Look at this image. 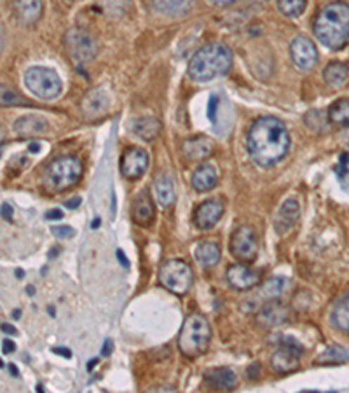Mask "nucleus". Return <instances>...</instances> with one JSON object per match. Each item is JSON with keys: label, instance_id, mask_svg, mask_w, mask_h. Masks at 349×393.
<instances>
[{"label": "nucleus", "instance_id": "nucleus-1", "mask_svg": "<svg viewBox=\"0 0 349 393\" xmlns=\"http://www.w3.org/2000/svg\"><path fill=\"white\" fill-rule=\"evenodd\" d=\"M246 149L253 163L264 168L281 161L290 149V133L285 123L271 116L257 119L246 137Z\"/></svg>", "mask_w": 349, "mask_h": 393}, {"label": "nucleus", "instance_id": "nucleus-2", "mask_svg": "<svg viewBox=\"0 0 349 393\" xmlns=\"http://www.w3.org/2000/svg\"><path fill=\"white\" fill-rule=\"evenodd\" d=\"M315 35L329 49H339L349 39V6L334 2L323 7L315 21Z\"/></svg>", "mask_w": 349, "mask_h": 393}, {"label": "nucleus", "instance_id": "nucleus-3", "mask_svg": "<svg viewBox=\"0 0 349 393\" xmlns=\"http://www.w3.org/2000/svg\"><path fill=\"white\" fill-rule=\"evenodd\" d=\"M232 67V53L225 44L212 42L196 51L189 61V75L196 82H206L225 75Z\"/></svg>", "mask_w": 349, "mask_h": 393}, {"label": "nucleus", "instance_id": "nucleus-4", "mask_svg": "<svg viewBox=\"0 0 349 393\" xmlns=\"http://www.w3.org/2000/svg\"><path fill=\"white\" fill-rule=\"evenodd\" d=\"M212 341V327L208 320L199 313H192L185 318L178 336V349L187 358H196L208 349Z\"/></svg>", "mask_w": 349, "mask_h": 393}, {"label": "nucleus", "instance_id": "nucleus-5", "mask_svg": "<svg viewBox=\"0 0 349 393\" xmlns=\"http://www.w3.org/2000/svg\"><path fill=\"white\" fill-rule=\"evenodd\" d=\"M81 175V159L74 158V156H63V158L54 159V161L47 166L46 173H44V182H46L49 191L61 192L77 184Z\"/></svg>", "mask_w": 349, "mask_h": 393}, {"label": "nucleus", "instance_id": "nucleus-6", "mask_svg": "<svg viewBox=\"0 0 349 393\" xmlns=\"http://www.w3.org/2000/svg\"><path fill=\"white\" fill-rule=\"evenodd\" d=\"M25 86L41 100H54L61 93V79L54 70L46 67H32L25 72Z\"/></svg>", "mask_w": 349, "mask_h": 393}, {"label": "nucleus", "instance_id": "nucleus-7", "mask_svg": "<svg viewBox=\"0 0 349 393\" xmlns=\"http://www.w3.org/2000/svg\"><path fill=\"white\" fill-rule=\"evenodd\" d=\"M192 282H194V275H192L191 266L180 259L166 261L159 269V283L177 296L187 294Z\"/></svg>", "mask_w": 349, "mask_h": 393}, {"label": "nucleus", "instance_id": "nucleus-8", "mask_svg": "<svg viewBox=\"0 0 349 393\" xmlns=\"http://www.w3.org/2000/svg\"><path fill=\"white\" fill-rule=\"evenodd\" d=\"M65 44L72 61L77 65H86L93 61L98 54V44L89 32L82 28H70L65 35Z\"/></svg>", "mask_w": 349, "mask_h": 393}, {"label": "nucleus", "instance_id": "nucleus-9", "mask_svg": "<svg viewBox=\"0 0 349 393\" xmlns=\"http://www.w3.org/2000/svg\"><path fill=\"white\" fill-rule=\"evenodd\" d=\"M232 256L241 262H252L257 259L259 254V243H257V235L250 225H241L232 235L231 243H229Z\"/></svg>", "mask_w": 349, "mask_h": 393}, {"label": "nucleus", "instance_id": "nucleus-10", "mask_svg": "<svg viewBox=\"0 0 349 393\" xmlns=\"http://www.w3.org/2000/svg\"><path fill=\"white\" fill-rule=\"evenodd\" d=\"M300 355H303V347L296 339H281L279 348L272 353L271 366L276 373L288 374L299 369Z\"/></svg>", "mask_w": 349, "mask_h": 393}, {"label": "nucleus", "instance_id": "nucleus-11", "mask_svg": "<svg viewBox=\"0 0 349 393\" xmlns=\"http://www.w3.org/2000/svg\"><path fill=\"white\" fill-rule=\"evenodd\" d=\"M110 108V96L103 87H94L87 91L81 101V112L86 121H96L103 118Z\"/></svg>", "mask_w": 349, "mask_h": 393}, {"label": "nucleus", "instance_id": "nucleus-12", "mask_svg": "<svg viewBox=\"0 0 349 393\" xmlns=\"http://www.w3.org/2000/svg\"><path fill=\"white\" fill-rule=\"evenodd\" d=\"M290 56L296 63L297 68L300 70H311L316 63H318V51H316L315 44L305 35H297L290 44Z\"/></svg>", "mask_w": 349, "mask_h": 393}, {"label": "nucleus", "instance_id": "nucleus-13", "mask_svg": "<svg viewBox=\"0 0 349 393\" xmlns=\"http://www.w3.org/2000/svg\"><path fill=\"white\" fill-rule=\"evenodd\" d=\"M148 168V154L144 149L129 147L126 149L121 158V173L128 180H137Z\"/></svg>", "mask_w": 349, "mask_h": 393}, {"label": "nucleus", "instance_id": "nucleus-14", "mask_svg": "<svg viewBox=\"0 0 349 393\" xmlns=\"http://www.w3.org/2000/svg\"><path fill=\"white\" fill-rule=\"evenodd\" d=\"M227 282L236 290H250L260 283V271L245 264H234L227 269Z\"/></svg>", "mask_w": 349, "mask_h": 393}, {"label": "nucleus", "instance_id": "nucleus-15", "mask_svg": "<svg viewBox=\"0 0 349 393\" xmlns=\"http://www.w3.org/2000/svg\"><path fill=\"white\" fill-rule=\"evenodd\" d=\"M224 216V203L220 199H208L194 212V224L199 229H212Z\"/></svg>", "mask_w": 349, "mask_h": 393}, {"label": "nucleus", "instance_id": "nucleus-16", "mask_svg": "<svg viewBox=\"0 0 349 393\" xmlns=\"http://www.w3.org/2000/svg\"><path fill=\"white\" fill-rule=\"evenodd\" d=\"M299 217H300V208L297 199L293 198L286 199V201L279 206L278 216L274 218L276 232L281 236L286 235V232H290L293 229V225L299 222Z\"/></svg>", "mask_w": 349, "mask_h": 393}, {"label": "nucleus", "instance_id": "nucleus-17", "mask_svg": "<svg viewBox=\"0 0 349 393\" xmlns=\"http://www.w3.org/2000/svg\"><path fill=\"white\" fill-rule=\"evenodd\" d=\"M288 316H290L288 306L278 303V299H274V301H269V303H265L264 306H260V311L259 315H257V320H259L262 327L271 329V327L283 325V323L288 320Z\"/></svg>", "mask_w": 349, "mask_h": 393}, {"label": "nucleus", "instance_id": "nucleus-18", "mask_svg": "<svg viewBox=\"0 0 349 393\" xmlns=\"http://www.w3.org/2000/svg\"><path fill=\"white\" fill-rule=\"evenodd\" d=\"M154 203H152L147 191H141L140 194L134 198L133 206H131V218H133L134 224L141 225V227H147V225H151L152 222H154Z\"/></svg>", "mask_w": 349, "mask_h": 393}, {"label": "nucleus", "instance_id": "nucleus-19", "mask_svg": "<svg viewBox=\"0 0 349 393\" xmlns=\"http://www.w3.org/2000/svg\"><path fill=\"white\" fill-rule=\"evenodd\" d=\"M205 381L213 390L229 392L238 387V378H236L234 370H231L229 367H217V369L206 370Z\"/></svg>", "mask_w": 349, "mask_h": 393}, {"label": "nucleus", "instance_id": "nucleus-20", "mask_svg": "<svg viewBox=\"0 0 349 393\" xmlns=\"http://www.w3.org/2000/svg\"><path fill=\"white\" fill-rule=\"evenodd\" d=\"M42 0H14V14L23 25H34L42 16Z\"/></svg>", "mask_w": 349, "mask_h": 393}, {"label": "nucleus", "instance_id": "nucleus-21", "mask_svg": "<svg viewBox=\"0 0 349 393\" xmlns=\"http://www.w3.org/2000/svg\"><path fill=\"white\" fill-rule=\"evenodd\" d=\"M47 130H49V123L41 116H23L14 123V131L23 138L37 137V135L46 133Z\"/></svg>", "mask_w": 349, "mask_h": 393}, {"label": "nucleus", "instance_id": "nucleus-22", "mask_svg": "<svg viewBox=\"0 0 349 393\" xmlns=\"http://www.w3.org/2000/svg\"><path fill=\"white\" fill-rule=\"evenodd\" d=\"M184 154L185 158H189L191 161H203V159L208 158L213 151V144L210 138L206 137H194L187 138L184 142Z\"/></svg>", "mask_w": 349, "mask_h": 393}, {"label": "nucleus", "instance_id": "nucleus-23", "mask_svg": "<svg viewBox=\"0 0 349 393\" xmlns=\"http://www.w3.org/2000/svg\"><path fill=\"white\" fill-rule=\"evenodd\" d=\"M192 187L198 192H208L218 184V172L213 165H201L194 173L191 180Z\"/></svg>", "mask_w": 349, "mask_h": 393}, {"label": "nucleus", "instance_id": "nucleus-24", "mask_svg": "<svg viewBox=\"0 0 349 393\" xmlns=\"http://www.w3.org/2000/svg\"><path fill=\"white\" fill-rule=\"evenodd\" d=\"M288 287H290L288 278H283V276H274V278H269L267 282L262 285L259 297H257L255 301H260V306H262V303L265 304V303H269V301L279 299V297H281L283 294L288 290Z\"/></svg>", "mask_w": 349, "mask_h": 393}, {"label": "nucleus", "instance_id": "nucleus-25", "mask_svg": "<svg viewBox=\"0 0 349 393\" xmlns=\"http://www.w3.org/2000/svg\"><path fill=\"white\" fill-rule=\"evenodd\" d=\"M131 130H133L140 138L151 142L154 140V138H158L159 133H161V123H159L156 118L145 116V118L134 119V121L131 123Z\"/></svg>", "mask_w": 349, "mask_h": 393}, {"label": "nucleus", "instance_id": "nucleus-26", "mask_svg": "<svg viewBox=\"0 0 349 393\" xmlns=\"http://www.w3.org/2000/svg\"><path fill=\"white\" fill-rule=\"evenodd\" d=\"M348 77H349L348 65L346 63H339V61L326 65L325 70H323V79H325L326 85L332 86V87L344 86V85H346Z\"/></svg>", "mask_w": 349, "mask_h": 393}, {"label": "nucleus", "instance_id": "nucleus-27", "mask_svg": "<svg viewBox=\"0 0 349 393\" xmlns=\"http://www.w3.org/2000/svg\"><path fill=\"white\" fill-rule=\"evenodd\" d=\"M196 261L205 268H212L220 261V247L213 242L199 243L196 249Z\"/></svg>", "mask_w": 349, "mask_h": 393}, {"label": "nucleus", "instance_id": "nucleus-28", "mask_svg": "<svg viewBox=\"0 0 349 393\" xmlns=\"http://www.w3.org/2000/svg\"><path fill=\"white\" fill-rule=\"evenodd\" d=\"M326 119H329L330 125L334 126H349V98L344 100H337L332 107L326 112Z\"/></svg>", "mask_w": 349, "mask_h": 393}, {"label": "nucleus", "instance_id": "nucleus-29", "mask_svg": "<svg viewBox=\"0 0 349 393\" xmlns=\"http://www.w3.org/2000/svg\"><path fill=\"white\" fill-rule=\"evenodd\" d=\"M332 323L339 330L349 332V294L341 297L332 309Z\"/></svg>", "mask_w": 349, "mask_h": 393}, {"label": "nucleus", "instance_id": "nucleus-30", "mask_svg": "<svg viewBox=\"0 0 349 393\" xmlns=\"http://www.w3.org/2000/svg\"><path fill=\"white\" fill-rule=\"evenodd\" d=\"M154 192H156V199L161 206H170L173 205L174 201V189H173V182L170 177H163L159 178L158 182L154 184Z\"/></svg>", "mask_w": 349, "mask_h": 393}, {"label": "nucleus", "instance_id": "nucleus-31", "mask_svg": "<svg viewBox=\"0 0 349 393\" xmlns=\"http://www.w3.org/2000/svg\"><path fill=\"white\" fill-rule=\"evenodd\" d=\"M156 9L166 14H182L187 11L191 0H152Z\"/></svg>", "mask_w": 349, "mask_h": 393}, {"label": "nucleus", "instance_id": "nucleus-32", "mask_svg": "<svg viewBox=\"0 0 349 393\" xmlns=\"http://www.w3.org/2000/svg\"><path fill=\"white\" fill-rule=\"evenodd\" d=\"M305 0H278V7L285 16L297 18L304 13Z\"/></svg>", "mask_w": 349, "mask_h": 393}, {"label": "nucleus", "instance_id": "nucleus-33", "mask_svg": "<svg viewBox=\"0 0 349 393\" xmlns=\"http://www.w3.org/2000/svg\"><path fill=\"white\" fill-rule=\"evenodd\" d=\"M322 362H344V360H349V349L348 348H341V347H330L326 348V351L319 356Z\"/></svg>", "mask_w": 349, "mask_h": 393}, {"label": "nucleus", "instance_id": "nucleus-34", "mask_svg": "<svg viewBox=\"0 0 349 393\" xmlns=\"http://www.w3.org/2000/svg\"><path fill=\"white\" fill-rule=\"evenodd\" d=\"M336 173L341 182V187H343L349 194V156L348 154L341 156V163L337 165Z\"/></svg>", "mask_w": 349, "mask_h": 393}, {"label": "nucleus", "instance_id": "nucleus-35", "mask_svg": "<svg viewBox=\"0 0 349 393\" xmlns=\"http://www.w3.org/2000/svg\"><path fill=\"white\" fill-rule=\"evenodd\" d=\"M0 91H2V105H4V107H9V105L23 104V101H21V98L18 96V94L14 93V91L11 89L9 86L2 85V86H0Z\"/></svg>", "mask_w": 349, "mask_h": 393}, {"label": "nucleus", "instance_id": "nucleus-36", "mask_svg": "<svg viewBox=\"0 0 349 393\" xmlns=\"http://www.w3.org/2000/svg\"><path fill=\"white\" fill-rule=\"evenodd\" d=\"M51 232H53L56 238H72V236L75 235V229L70 227V225H53Z\"/></svg>", "mask_w": 349, "mask_h": 393}, {"label": "nucleus", "instance_id": "nucleus-37", "mask_svg": "<svg viewBox=\"0 0 349 393\" xmlns=\"http://www.w3.org/2000/svg\"><path fill=\"white\" fill-rule=\"evenodd\" d=\"M217 108H218V96L217 94H212V96H210V104H208V118L212 123H215Z\"/></svg>", "mask_w": 349, "mask_h": 393}, {"label": "nucleus", "instance_id": "nucleus-38", "mask_svg": "<svg viewBox=\"0 0 349 393\" xmlns=\"http://www.w3.org/2000/svg\"><path fill=\"white\" fill-rule=\"evenodd\" d=\"M115 256H118V259L121 261V264H122V268L125 269H128L129 268V261H128V257L125 256V252H122L121 249H118L115 250Z\"/></svg>", "mask_w": 349, "mask_h": 393}, {"label": "nucleus", "instance_id": "nucleus-39", "mask_svg": "<svg viewBox=\"0 0 349 393\" xmlns=\"http://www.w3.org/2000/svg\"><path fill=\"white\" fill-rule=\"evenodd\" d=\"M46 218H49V220H56V218H63V212H61V210H49V212L46 213Z\"/></svg>", "mask_w": 349, "mask_h": 393}, {"label": "nucleus", "instance_id": "nucleus-40", "mask_svg": "<svg viewBox=\"0 0 349 393\" xmlns=\"http://www.w3.org/2000/svg\"><path fill=\"white\" fill-rule=\"evenodd\" d=\"M2 216H4V218H6V220H11V218H13V208H11L7 203H4V205H2Z\"/></svg>", "mask_w": 349, "mask_h": 393}, {"label": "nucleus", "instance_id": "nucleus-41", "mask_svg": "<svg viewBox=\"0 0 349 393\" xmlns=\"http://www.w3.org/2000/svg\"><path fill=\"white\" fill-rule=\"evenodd\" d=\"M112 348H114V344H112L110 339H107L103 343V349H101V355L103 356H108L112 353Z\"/></svg>", "mask_w": 349, "mask_h": 393}, {"label": "nucleus", "instance_id": "nucleus-42", "mask_svg": "<svg viewBox=\"0 0 349 393\" xmlns=\"http://www.w3.org/2000/svg\"><path fill=\"white\" fill-rule=\"evenodd\" d=\"M2 347H4V353H13L14 349H16V344H14L13 341H9V339L4 341Z\"/></svg>", "mask_w": 349, "mask_h": 393}, {"label": "nucleus", "instance_id": "nucleus-43", "mask_svg": "<svg viewBox=\"0 0 349 393\" xmlns=\"http://www.w3.org/2000/svg\"><path fill=\"white\" fill-rule=\"evenodd\" d=\"M2 332H6V334H11V336H16L18 334V330L14 329L13 325H9V323H2Z\"/></svg>", "mask_w": 349, "mask_h": 393}, {"label": "nucleus", "instance_id": "nucleus-44", "mask_svg": "<svg viewBox=\"0 0 349 393\" xmlns=\"http://www.w3.org/2000/svg\"><path fill=\"white\" fill-rule=\"evenodd\" d=\"M79 205H81V198H74V199H70V201L65 203V206H67V208H77Z\"/></svg>", "mask_w": 349, "mask_h": 393}, {"label": "nucleus", "instance_id": "nucleus-45", "mask_svg": "<svg viewBox=\"0 0 349 393\" xmlns=\"http://www.w3.org/2000/svg\"><path fill=\"white\" fill-rule=\"evenodd\" d=\"M53 351L58 353V355H65V356H67V358H70V356H72V353L68 351L67 348H54Z\"/></svg>", "mask_w": 349, "mask_h": 393}, {"label": "nucleus", "instance_id": "nucleus-46", "mask_svg": "<svg viewBox=\"0 0 349 393\" xmlns=\"http://www.w3.org/2000/svg\"><path fill=\"white\" fill-rule=\"evenodd\" d=\"M213 4H218V6H227V4L236 2V0H212Z\"/></svg>", "mask_w": 349, "mask_h": 393}, {"label": "nucleus", "instance_id": "nucleus-47", "mask_svg": "<svg viewBox=\"0 0 349 393\" xmlns=\"http://www.w3.org/2000/svg\"><path fill=\"white\" fill-rule=\"evenodd\" d=\"M13 316H14V318H20L21 313H20V311H14V313H13Z\"/></svg>", "mask_w": 349, "mask_h": 393}, {"label": "nucleus", "instance_id": "nucleus-48", "mask_svg": "<svg viewBox=\"0 0 349 393\" xmlns=\"http://www.w3.org/2000/svg\"><path fill=\"white\" fill-rule=\"evenodd\" d=\"M98 225H100V220H98V218H96V220L93 222V227H98Z\"/></svg>", "mask_w": 349, "mask_h": 393}, {"label": "nucleus", "instance_id": "nucleus-49", "mask_svg": "<svg viewBox=\"0 0 349 393\" xmlns=\"http://www.w3.org/2000/svg\"><path fill=\"white\" fill-rule=\"evenodd\" d=\"M65 2H72V0H65Z\"/></svg>", "mask_w": 349, "mask_h": 393}]
</instances>
